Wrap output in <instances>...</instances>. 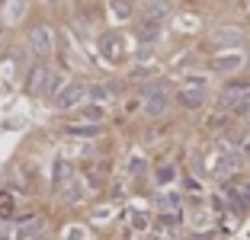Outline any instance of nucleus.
I'll use <instances>...</instances> for the list:
<instances>
[{
    "instance_id": "26",
    "label": "nucleus",
    "mask_w": 250,
    "mask_h": 240,
    "mask_svg": "<svg viewBox=\"0 0 250 240\" xmlns=\"http://www.w3.org/2000/svg\"><path fill=\"white\" fill-rule=\"evenodd\" d=\"M212 224V215H208L206 208H196L192 211V227H208Z\"/></svg>"
},
{
    "instance_id": "6",
    "label": "nucleus",
    "mask_w": 250,
    "mask_h": 240,
    "mask_svg": "<svg viewBox=\"0 0 250 240\" xmlns=\"http://www.w3.org/2000/svg\"><path fill=\"white\" fill-rule=\"evenodd\" d=\"M177 100H180V106H186V109H199L202 102H206V77H186V83H183V90L177 93Z\"/></svg>"
},
{
    "instance_id": "28",
    "label": "nucleus",
    "mask_w": 250,
    "mask_h": 240,
    "mask_svg": "<svg viewBox=\"0 0 250 240\" xmlns=\"http://www.w3.org/2000/svg\"><path fill=\"white\" fill-rule=\"evenodd\" d=\"M67 240H87V231H83L81 224H74V227H67Z\"/></svg>"
},
{
    "instance_id": "23",
    "label": "nucleus",
    "mask_w": 250,
    "mask_h": 240,
    "mask_svg": "<svg viewBox=\"0 0 250 240\" xmlns=\"http://www.w3.org/2000/svg\"><path fill=\"white\" fill-rule=\"evenodd\" d=\"M16 211V199H13V192H0V218H10Z\"/></svg>"
},
{
    "instance_id": "27",
    "label": "nucleus",
    "mask_w": 250,
    "mask_h": 240,
    "mask_svg": "<svg viewBox=\"0 0 250 240\" xmlns=\"http://www.w3.org/2000/svg\"><path fill=\"white\" fill-rule=\"evenodd\" d=\"M128 173H132V176L145 173V157H132V160H128Z\"/></svg>"
},
{
    "instance_id": "24",
    "label": "nucleus",
    "mask_w": 250,
    "mask_h": 240,
    "mask_svg": "<svg viewBox=\"0 0 250 240\" xmlns=\"http://www.w3.org/2000/svg\"><path fill=\"white\" fill-rule=\"evenodd\" d=\"M81 116H83V122L100 125V122H103V106H96V102H93V106H87V109H83Z\"/></svg>"
},
{
    "instance_id": "15",
    "label": "nucleus",
    "mask_w": 250,
    "mask_h": 240,
    "mask_svg": "<svg viewBox=\"0 0 250 240\" xmlns=\"http://www.w3.org/2000/svg\"><path fill=\"white\" fill-rule=\"evenodd\" d=\"M64 131L71 138H96L100 135V125H90V122H71L64 125Z\"/></svg>"
},
{
    "instance_id": "3",
    "label": "nucleus",
    "mask_w": 250,
    "mask_h": 240,
    "mask_svg": "<svg viewBox=\"0 0 250 240\" xmlns=\"http://www.w3.org/2000/svg\"><path fill=\"white\" fill-rule=\"evenodd\" d=\"M221 109L231 116H250V83H231L221 93Z\"/></svg>"
},
{
    "instance_id": "5",
    "label": "nucleus",
    "mask_w": 250,
    "mask_h": 240,
    "mask_svg": "<svg viewBox=\"0 0 250 240\" xmlns=\"http://www.w3.org/2000/svg\"><path fill=\"white\" fill-rule=\"evenodd\" d=\"M221 199L234 215H244L250 208V182H225L221 186Z\"/></svg>"
},
{
    "instance_id": "29",
    "label": "nucleus",
    "mask_w": 250,
    "mask_h": 240,
    "mask_svg": "<svg viewBox=\"0 0 250 240\" xmlns=\"http://www.w3.org/2000/svg\"><path fill=\"white\" fill-rule=\"evenodd\" d=\"M237 151H241L244 157H250V131H247V135L241 138V147H237Z\"/></svg>"
},
{
    "instance_id": "21",
    "label": "nucleus",
    "mask_w": 250,
    "mask_h": 240,
    "mask_svg": "<svg viewBox=\"0 0 250 240\" xmlns=\"http://www.w3.org/2000/svg\"><path fill=\"white\" fill-rule=\"evenodd\" d=\"M109 10L116 20H132V13H135L132 0H109Z\"/></svg>"
},
{
    "instance_id": "8",
    "label": "nucleus",
    "mask_w": 250,
    "mask_h": 240,
    "mask_svg": "<svg viewBox=\"0 0 250 240\" xmlns=\"http://www.w3.org/2000/svg\"><path fill=\"white\" fill-rule=\"evenodd\" d=\"M180 221H183V215H157L151 224L154 240H180Z\"/></svg>"
},
{
    "instance_id": "7",
    "label": "nucleus",
    "mask_w": 250,
    "mask_h": 240,
    "mask_svg": "<svg viewBox=\"0 0 250 240\" xmlns=\"http://www.w3.org/2000/svg\"><path fill=\"white\" fill-rule=\"evenodd\" d=\"M29 48L39 58H52L55 55V32L48 29V26H36V29L29 32Z\"/></svg>"
},
{
    "instance_id": "16",
    "label": "nucleus",
    "mask_w": 250,
    "mask_h": 240,
    "mask_svg": "<svg viewBox=\"0 0 250 240\" xmlns=\"http://www.w3.org/2000/svg\"><path fill=\"white\" fill-rule=\"evenodd\" d=\"M157 36H161V22H154V20H141V26H138V39L145 45H151V42H157Z\"/></svg>"
},
{
    "instance_id": "13",
    "label": "nucleus",
    "mask_w": 250,
    "mask_h": 240,
    "mask_svg": "<svg viewBox=\"0 0 250 240\" xmlns=\"http://www.w3.org/2000/svg\"><path fill=\"white\" fill-rule=\"evenodd\" d=\"M122 39L116 36V32H106L103 39H100V55H103V58H109V61H119L122 58Z\"/></svg>"
},
{
    "instance_id": "2",
    "label": "nucleus",
    "mask_w": 250,
    "mask_h": 240,
    "mask_svg": "<svg viewBox=\"0 0 250 240\" xmlns=\"http://www.w3.org/2000/svg\"><path fill=\"white\" fill-rule=\"evenodd\" d=\"M241 167H244V154L221 141L218 151H215V157H212V163H208V173H215V176H234Z\"/></svg>"
},
{
    "instance_id": "22",
    "label": "nucleus",
    "mask_w": 250,
    "mask_h": 240,
    "mask_svg": "<svg viewBox=\"0 0 250 240\" xmlns=\"http://www.w3.org/2000/svg\"><path fill=\"white\" fill-rule=\"evenodd\" d=\"M241 39H244L241 29H218V32L212 36V42H218V45H237Z\"/></svg>"
},
{
    "instance_id": "4",
    "label": "nucleus",
    "mask_w": 250,
    "mask_h": 240,
    "mask_svg": "<svg viewBox=\"0 0 250 240\" xmlns=\"http://www.w3.org/2000/svg\"><path fill=\"white\" fill-rule=\"evenodd\" d=\"M167 106H170V90H167V83H164V80L147 83V87H145V112H147V116H151V119L164 116V112H167Z\"/></svg>"
},
{
    "instance_id": "1",
    "label": "nucleus",
    "mask_w": 250,
    "mask_h": 240,
    "mask_svg": "<svg viewBox=\"0 0 250 240\" xmlns=\"http://www.w3.org/2000/svg\"><path fill=\"white\" fill-rule=\"evenodd\" d=\"M67 83L61 74L52 71V64H39L29 71V77H26V90H29L32 96H42V93H61Z\"/></svg>"
},
{
    "instance_id": "17",
    "label": "nucleus",
    "mask_w": 250,
    "mask_h": 240,
    "mask_svg": "<svg viewBox=\"0 0 250 240\" xmlns=\"http://www.w3.org/2000/svg\"><path fill=\"white\" fill-rule=\"evenodd\" d=\"M167 13H170V3H167V0H151V3H147V10H145V20L164 22V20H167Z\"/></svg>"
},
{
    "instance_id": "25",
    "label": "nucleus",
    "mask_w": 250,
    "mask_h": 240,
    "mask_svg": "<svg viewBox=\"0 0 250 240\" xmlns=\"http://www.w3.org/2000/svg\"><path fill=\"white\" fill-rule=\"evenodd\" d=\"M128 224H132L135 231H147V227H151V221H147V215H145V211H138V208H135L132 215H128Z\"/></svg>"
},
{
    "instance_id": "19",
    "label": "nucleus",
    "mask_w": 250,
    "mask_h": 240,
    "mask_svg": "<svg viewBox=\"0 0 250 240\" xmlns=\"http://www.w3.org/2000/svg\"><path fill=\"white\" fill-rule=\"evenodd\" d=\"M74 176H77V170H74L71 163H67V160H58V163H55V173H52V180H55V189H58L61 182L74 180Z\"/></svg>"
},
{
    "instance_id": "11",
    "label": "nucleus",
    "mask_w": 250,
    "mask_h": 240,
    "mask_svg": "<svg viewBox=\"0 0 250 240\" xmlns=\"http://www.w3.org/2000/svg\"><path fill=\"white\" fill-rule=\"evenodd\" d=\"M55 192H58V199H61L64 205H77V202L83 199V192H87V189H83V180H81V176H74V180L61 182Z\"/></svg>"
},
{
    "instance_id": "12",
    "label": "nucleus",
    "mask_w": 250,
    "mask_h": 240,
    "mask_svg": "<svg viewBox=\"0 0 250 240\" xmlns=\"http://www.w3.org/2000/svg\"><path fill=\"white\" fill-rule=\"evenodd\" d=\"M157 211L161 215H183V196L177 189H164L157 196Z\"/></svg>"
},
{
    "instance_id": "18",
    "label": "nucleus",
    "mask_w": 250,
    "mask_h": 240,
    "mask_svg": "<svg viewBox=\"0 0 250 240\" xmlns=\"http://www.w3.org/2000/svg\"><path fill=\"white\" fill-rule=\"evenodd\" d=\"M90 100H93L96 106H103V102H112V100H116V90H112L109 83H96V87H90Z\"/></svg>"
},
{
    "instance_id": "10",
    "label": "nucleus",
    "mask_w": 250,
    "mask_h": 240,
    "mask_svg": "<svg viewBox=\"0 0 250 240\" xmlns=\"http://www.w3.org/2000/svg\"><path fill=\"white\" fill-rule=\"evenodd\" d=\"M26 10H29V0H3L0 3V22L3 26H16L26 16Z\"/></svg>"
},
{
    "instance_id": "20",
    "label": "nucleus",
    "mask_w": 250,
    "mask_h": 240,
    "mask_svg": "<svg viewBox=\"0 0 250 240\" xmlns=\"http://www.w3.org/2000/svg\"><path fill=\"white\" fill-rule=\"evenodd\" d=\"M173 180H177V167H173V163H161V167L154 170V182L157 186H170Z\"/></svg>"
},
{
    "instance_id": "14",
    "label": "nucleus",
    "mask_w": 250,
    "mask_h": 240,
    "mask_svg": "<svg viewBox=\"0 0 250 240\" xmlns=\"http://www.w3.org/2000/svg\"><path fill=\"white\" fill-rule=\"evenodd\" d=\"M212 67L218 74H231V71H237V67H244V55H218V58L212 61Z\"/></svg>"
},
{
    "instance_id": "9",
    "label": "nucleus",
    "mask_w": 250,
    "mask_h": 240,
    "mask_svg": "<svg viewBox=\"0 0 250 240\" xmlns=\"http://www.w3.org/2000/svg\"><path fill=\"white\" fill-rule=\"evenodd\" d=\"M90 100V87L87 83H67L58 93V109H77Z\"/></svg>"
}]
</instances>
